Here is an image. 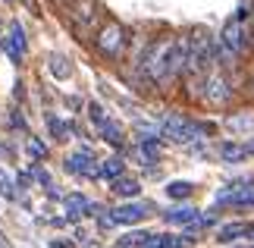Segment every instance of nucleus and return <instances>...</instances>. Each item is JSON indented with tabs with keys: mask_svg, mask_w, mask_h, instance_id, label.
Instances as JSON below:
<instances>
[{
	"mask_svg": "<svg viewBox=\"0 0 254 248\" xmlns=\"http://www.w3.org/2000/svg\"><path fill=\"white\" fill-rule=\"evenodd\" d=\"M63 9H66L69 25L79 32V38L91 35L94 25H97V19H101V6H97V0H66Z\"/></svg>",
	"mask_w": 254,
	"mask_h": 248,
	"instance_id": "nucleus-1",
	"label": "nucleus"
},
{
	"mask_svg": "<svg viewBox=\"0 0 254 248\" xmlns=\"http://www.w3.org/2000/svg\"><path fill=\"white\" fill-rule=\"evenodd\" d=\"M126 44H129V32H126L120 22H104L94 32V47H97L101 57H107V60H120Z\"/></svg>",
	"mask_w": 254,
	"mask_h": 248,
	"instance_id": "nucleus-2",
	"label": "nucleus"
},
{
	"mask_svg": "<svg viewBox=\"0 0 254 248\" xmlns=\"http://www.w3.org/2000/svg\"><path fill=\"white\" fill-rule=\"evenodd\" d=\"M160 132L170 138V142L176 145H189L194 142V138H201V132H210V126H201V123H191V120H185V116H167L160 126Z\"/></svg>",
	"mask_w": 254,
	"mask_h": 248,
	"instance_id": "nucleus-3",
	"label": "nucleus"
},
{
	"mask_svg": "<svg viewBox=\"0 0 254 248\" xmlns=\"http://www.w3.org/2000/svg\"><path fill=\"white\" fill-rule=\"evenodd\" d=\"M198 91H201V97H204V101H210V104H229L232 101V88H229V82H226V79H223L220 73H213V76H204L201 79V88H198Z\"/></svg>",
	"mask_w": 254,
	"mask_h": 248,
	"instance_id": "nucleus-4",
	"label": "nucleus"
},
{
	"mask_svg": "<svg viewBox=\"0 0 254 248\" xmlns=\"http://www.w3.org/2000/svg\"><path fill=\"white\" fill-rule=\"evenodd\" d=\"M3 47H6V57H9V60H13L16 66L25 60V51H28V38H25V28L19 25V22H13V25H9V35H6Z\"/></svg>",
	"mask_w": 254,
	"mask_h": 248,
	"instance_id": "nucleus-5",
	"label": "nucleus"
},
{
	"mask_svg": "<svg viewBox=\"0 0 254 248\" xmlns=\"http://www.w3.org/2000/svg\"><path fill=\"white\" fill-rule=\"evenodd\" d=\"M217 204H254V185L236 182L217 192Z\"/></svg>",
	"mask_w": 254,
	"mask_h": 248,
	"instance_id": "nucleus-6",
	"label": "nucleus"
},
{
	"mask_svg": "<svg viewBox=\"0 0 254 248\" xmlns=\"http://www.w3.org/2000/svg\"><path fill=\"white\" fill-rule=\"evenodd\" d=\"M220 41L226 44V47H229V51L236 54V57H239L242 51H245V28H242V19H239V16H236V19H229V22L223 25Z\"/></svg>",
	"mask_w": 254,
	"mask_h": 248,
	"instance_id": "nucleus-7",
	"label": "nucleus"
},
{
	"mask_svg": "<svg viewBox=\"0 0 254 248\" xmlns=\"http://www.w3.org/2000/svg\"><path fill=\"white\" fill-rule=\"evenodd\" d=\"M148 211H151L148 204H123V207H116V211H110V220L120 223V226H135L148 217Z\"/></svg>",
	"mask_w": 254,
	"mask_h": 248,
	"instance_id": "nucleus-8",
	"label": "nucleus"
},
{
	"mask_svg": "<svg viewBox=\"0 0 254 248\" xmlns=\"http://www.w3.org/2000/svg\"><path fill=\"white\" fill-rule=\"evenodd\" d=\"M66 170H69V173H82V176H88V179H97V176H101V166H97V161L88 151L72 154L69 161H66Z\"/></svg>",
	"mask_w": 254,
	"mask_h": 248,
	"instance_id": "nucleus-9",
	"label": "nucleus"
},
{
	"mask_svg": "<svg viewBox=\"0 0 254 248\" xmlns=\"http://www.w3.org/2000/svg\"><path fill=\"white\" fill-rule=\"evenodd\" d=\"M63 204H66V217H69V220H79L85 214H97V207L88 201L85 195H66Z\"/></svg>",
	"mask_w": 254,
	"mask_h": 248,
	"instance_id": "nucleus-10",
	"label": "nucleus"
},
{
	"mask_svg": "<svg viewBox=\"0 0 254 248\" xmlns=\"http://www.w3.org/2000/svg\"><path fill=\"white\" fill-rule=\"evenodd\" d=\"M248 145H239V142H223L220 145V161H226V164H242L248 157Z\"/></svg>",
	"mask_w": 254,
	"mask_h": 248,
	"instance_id": "nucleus-11",
	"label": "nucleus"
},
{
	"mask_svg": "<svg viewBox=\"0 0 254 248\" xmlns=\"http://www.w3.org/2000/svg\"><path fill=\"white\" fill-rule=\"evenodd\" d=\"M141 248H189V239H179V236H148L141 242Z\"/></svg>",
	"mask_w": 254,
	"mask_h": 248,
	"instance_id": "nucleus-12",
	"label": "nucleus"
},
{
	"mask_svg": "<svg viewBox=\"0 0 254 248\" xmlns=\"http://www.w3.org/2000/svg\"><path fill=\"white\" fill-rule=\"evenodd\" d=\"M194 217H198V211L185 204V207H173V211H167V214H163V220L176 223V226H189V223H194Z\"/></svg>",
	"mask_w": 254,
	"mask_h": 248,
	"instance_id": "nucleus-13",
	"label": "nucleus"
},
{
	"mask_svg": "<svg viewBox=\"0 0 254 248\" xmlns=\"http://www.w3.org/2000/svg\"><path fill=\"white\" fill-rule=\"evenodd\" d=\"M113 192L120 198H135L141 192V182L132 179V176H116V179H113Z\"/></svg>",
	"mask_w": 254,
	"mask_h": 248,
	"instance_id": "nucleus-14",
	"label": "nucleus"
},
{
	"mask_svg": "<svg viewBox=\"0 0 254 248\" xmlns=\"http://www.w3.org/2000/svg\"><path fill=\"white\" fill-rule=\"evenodd\" d=\"M248 233H254V223H226V226H220L217 239H220V242H232V239L248 236Z\"/></svg>",
	"mask_w": 254,
	"mask_h": 248,
	"instance_id": "nucleus-15",
	"label": "nucleus"
},
{
	"mask_svg": "<svg viewBox=\"0 0 254 248\" xmlns=\"http://www.w3.org/2000/svg\"><path fill=\"white\" fill-rule=\"evenodd\" d=\"M47 69H51L57 79H69V76H72V63L66 60L63 54H51V60H47Z\"/></svg>",
	"mask_w": 254,
	"mask_h": 248,
	"instance_id": "nucleus-16",
	"label": "nucleus"
},
{
	"mask_svg": "<svg viewBox=\"0 0 254 248\" xmlns=\"http://www.w3.org/2000/svg\"><path fill=\"white\" fill-rule=\"evenodd\" d=\"M97 129H101V135H104V142H110V145H116V148H120V145H123V129H120V126H116V123L110 120V116H107V120H104L101 126H97Z\"/></svg>",
	"mask_w": 254,
	"mask_h": 248,
	"instance_id": "nucleus-17",
	"label": "nucleus"
},
{
	"mask_svg": "<svg viewBox=\"0 0 254 248\" xmlns=\"http://www.w3.org/2000/svg\"><path fill=\"white\" fill-rule=\"evenodd\" d=\"M123 170H126L123 157H107V161L101 164V176H104V179H116V176H123Z\"/></svg>",
	"mask_w": 254,
	"mask_h": 248,
	"instance_id": "nucleus-18",
	"label": "nucleus"
},
{
	"mask_svg": "<svg viewBox=\"0 0 254 248\" xmlns=\"http://www.w3.org/2000/svg\"><path fill=\"white\" fill-rule=\"evenodd\" d=\"M47 129H51V135L57 138V142H66V138L72 135V126L63 123V120H57V116H47Z\"/></svg>",
	"mask_w": 254,
	"mask_h": 248,
	"instance_id": "nucleus-19",
	"label": "nucleus"
},
{
	"mask_svg": "<svg viewBox=\"0 0 254 248\" xmlns=\"http://www.w3.org/2000/svg\"><path fill=\"white\" fill-rule=\"evenodd\" d=\"M138 154H141V164H154V161L160 157V145L154 142V138H141Z\"/></svg>",
	"mask_w": 254,
	"mask_h": 248,
	"instance_id": "nucleus-20",
	"label": "nucleus"
},
{
	"mask_svg": "<svg viewBox=\"0 0 254 248\" xmlns=\"http://www.w3.org/2000/svg\"><path fill=\"white\" fill-rule=\"evenodd\" d=\"M0 195H3V198H9V201H13V198L19 195L16 179H13V176H9L6 170H0Z\"/></svg>",
	"mask_w": 254,
	"mask_h": 248,
	"instance_id": "nucleus-21",
	"label": "nucleus"
},
{
	"mask_svg": "<svg viewBox=\"0 0 254 248\" xmlns=\"http://www.w3.org/2000/svg\"><path fill=\"white\" fill-rule=\"evenodd\" d=\"M25 148H28V154H32L35 161H47V145L41 142V138L28 135V142H25Z\"/></svg>",
	"mask_w": 254,
	"mask_h": 248,
	"instance_id": "nucleus-22",
	"label": "nucleus"
},
{
	"mask_svg": "<svg viewBox=\"0 0 254 248\" xmlns=\"http://www.w3.org/2000/svg\"><path fill=\"white\" fill-rule=\"evenodd\" d=\"M191 192H194V185H191V182H182V179L167 185V195H170V198H189Z\"/></svg>",
	"mask_w": 254,
	"mask_h": 248,
	"instance_id": "nucleus-23",
	"label": "nucleus"
},
{
	"mask_svg": "<svg viewBox=\"0 0 254 248\" xmlns=\"http://www.w3.org/2000/svg\"><path fill=\"white\" fill-rule=\"evenodd\" d=\"M148 236H151V233H129L126 239L116 242V248H141V242L148 239Z\"/></svg>",
	"mask_w": 254,
	"mask_h": 248,
	"instance_id": "nucleus-24",
	"label": "nucleus"
},
{
	"mask_svg": "<svg viewBox=\"0 0 254 248\" xmlns=\"http://www.w3.org/2000/svg\"><path fill=\"white\" fill-rule=\"evenodd\" d=\"M229 129H254V116H248V113L229 116Z\"/></svg>",
	"mask_w": 254,
	"mask_h": 248,
	"instance_id": "nucleus-25",
	"label": "nucleus"
},
{
	"mask_svg": "<svg viewBox=\"0 0 254 248\" xmlns=\"http://www.w3.org/2000/svg\"><path fill=\"white\" fill-rule=\"evenodd\" d=\"M88 116H91V120H94L97 126H101V123L107 120V113H104V107H101V104H91V107H88Z\"/></svg>",
	"mask_w": 254,
	"mask_h": 248,
	"instance_id": "nucleus-26",
	"label": "nucleus"
},
{
	"mask_svg": "<svg viewBox=\"0 0 254 248\" xmlns=\"http://www.w3.org/2000/svg\"><path fill=\"white\" fill-rule=\"evenodd\" d=\"M28 173H32V179H38L41 185H51V176H47V170H41V166H32Z\"/></svg>",
	"mask_w": 254,
	"mask_h": 248,
	"instance_id": "nucleus-27",
	"label": "nucleus"
},
{
	"mask_svg": "<svg viewBox=\"0 0 254 248\" xmlns=\"http://www.w3.org/2000/svg\"><path fill=\"white\" fill-rule=\"evenodd\" d=\"M9 123H13L16 129H25V120H22V116H19L16 110H13V116H9Z\"/></svg>",
	"mask_w": 254,
	"mask_h": 248,
	"instance_id": "nucleus-28",
	"label": "nucleus"
},
{
	"mask_svg": "<svg viewBox=\"0 0 254 248\" xmlns=\"http://www.w3.org/2000/svg\"><path fill=\"white\" fill-rule=\"evenodd\" d=\"M51 248H72V242H51Z\"/></svg>",
	"mask_w": 254,
	"mask_h": 248,
	"instance_id": "nucleus-29",
	"label": "nucleus"
},
{
	"mask_svg": "<svg viewBox=\"0 0 254 248\" xmlns=\"http://www.w3.org/2000/svg\"><path fill=\"white\" fill-rule=\"evenodd\" d=\"M248 151H251V154H254V142H248Z\"/></svg>",
	"mask_w": 254,
	"mask_h": 248,
	"instance_id": "nucleus-30",
	"label": "nucleus"
},
{
	"mask_svg": "<svg viewBox=\"0 0 254 248\" xmlns=\"http://www.w3.org/2000/svg\"><path fill=\"white\" fill-rule=\"evenodd\" d=\"M0 245H6V239H3V233H0Z\"/></svg>",
	"mask_w": 254,
	"mask_h": 248,
	"instance_id": "nucleus-31",
	"label": "nucleus"
},
{
	"mask_svg": "<svg viewBox=\"0 0 254 248\" xmlns=\"http://www.w3.org/2000/svg\"><path fill=\"white\" fill-rule=\"evenodd\" d=\"M54 3H60V6H63V3H66V0H54Z\"/></svg>",
	"mask_w": 254,
	"mask_h": 248,
	"instance_id": "nucleus-32",
	"label": "nucleus"
},
{
	"mask_svg": "<svg viewBox=\"0 0 254 248\" xmlns=\"http://www.w3.org/2000/svg\"><path fill=\"white\" fill-rule=\"evenodd\" d=\"M236 248H248V245H236Z\"/></svg>",
	"mask_w": 254,
	"mask_h": 248,
	"instance_id": "nucleus-33",
	"label": "nucleus"
}]
</instances>
